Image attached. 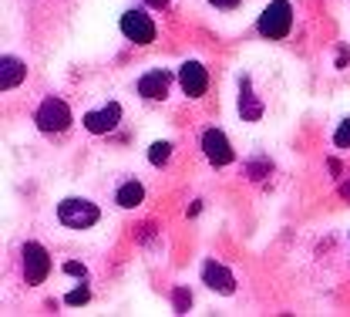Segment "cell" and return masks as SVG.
<instances>
[{
    "mask_svg": "<svg viewBox=\"0 0 350 317\" xmlns=\"http://www.w3.org/2000/svg\"><path fill=\"white\" fill-rule=\"evenodd\" d=\"M122 34L129 38L131 45H155V38H159V27H155V21L148 17V10L145 7H131L122 14Z\"/></svg>",
    "mask_w": 350,
    "mask_h": 317,
    "instance_id": "277c9868",
    "label": "cell"
},
{
    "mask_svg": "<svg viewBox=\"0 0 350 317\" xmlns=\"http://www.w3.org/2000/svg\"><path fill=\"white\" fill-rule=\"evenodd\" d=\"M21 270H24L27 287H38V283L47 280V273H51V257H47V250H44L41 243L27 240V243L21 246Z\"/></svg>",
    "mask_w": 350,
    "mask_h": 317,
    "instance_id": "8992f818",
    "label": "cell"
},
{
    "mask_svg": "<svg viewBox=\"0 0 350 317\" xmlns=\"http://www.w3.org/2000/svg\"><path fill=\"white\" fill-rule=\"evenodd\" d=\"M239 115H243L246 122H256L262 115V101H256V94L250 88V78L239 81Z\"/></svg>",
    "mask_w": 350,
    "mask_h": 317,
    "instance_id": "5bb4252c",
    "label": "cell"
},
{
    "mask_svg": "<svg viewBox=\"0 0 350 317\" xmlns=\"http://www.w3.org/2000/svg\"><path fill=\"white\" fill-rule=\"evenodd\" d=\"M169 85H172V75H169L165 68H155V71L142 75L135 88H138L142 98H148V101H162V98L169 94Z\"/></svg>",
    "mask_w": 350,
    "mask_h": 317,
    "instance_id": "30bf717a",
    "label": "cell"
},
{
    "mask_svg": "<svg viewBox=\"0 0 350 317\" xmlns=\"http://www.w3.org/2000/svg\"><path fill=\"white\" fill-rule=\"evenodd\" d=\"M142 199H145V186L138 179H125L118 189H115V203H118L122 210H135Z\"/></svg>",
    "mask_w": 350,
    "mask_h": 317,
    "instance_id": "4fadbf2b",
    "label": "cell"
},
{
    "mask_svg": "<svg viewBox=\"0 0 350 317\" xmlns=\"http://www.w3.org/2000/svg\"><path fill=\"white\" fill-rule=\"evenodd\" d=\"M213 3H219V7H232L236 0H213Z\"/></svg>",
    "mask_w": 350,
    "mask_h": 317,
    "instance_id": "ffe728a7",
    "label": "cell"
},
{
    "mask_svg": "<svg viewBox=\"0 0 350 317\" xmlns=\"http://www.w3.org/2000/svg\"><path fill=\"white\" fill-rule=\"evenodd\" d=\"M14 7L21 14L27 45L34 47V54H47L51 47L61 45L81 0H14Z\"/></svg>",
    "mask_w": 350,
    "mask_h": 317,
    "instance_id": "6da1fadb",
    "label": "cell"
},
{
    "mask_svg": "<svg viewBox=\"0 0 350 317\" xmlns=\"http://www.w3.org/2000/svg\"><path fill=\"white\" fill-rule=\"evenodd\" d=\"M334 145H337V149H350V118L344 122V125H340V129H337V136H334Z\"/></svg>",
    "mask_w": 350,
    "mask_h": 317,
    "instance_id": "2e32d148",
    "label": "cell"
},
{
    "mask_svg": "<svg viewBox=\"0 0 350 317\" xmlns=\"http://www.w3.org/2000/svg\"><path fill=\"white\" fill-rule=\"evenodd\" d=\"M152 7H169V0H148Z\"/></svg>",
    "mask_w": 350,
    "mask_h": 317,
    "instance_id": "d6986e66",
    "label": "cell"
},
{
    "mask_svg": "<svg viewBox=\"0 0 350 317\" xmlns=\"http://www.w3.org/2000/svg\"><path fill=\"white\" fill-rule=\"evenodd\" d=\"M88 297H91V290H88V287H78V290H71V294L64 297V304H85Z\"/></svg>",
    "mask_w": 350,
    "mask_h": 317,
    "instance_id": "e0dca14e",
    "label": "cell"
},
{
    "mask_svg": "<svg viewBox=\"0 0 350 317\" xmlns=\"http://www.w3.org/2000/svg\"><path fill=\"white\" fill-rule=\"evenodd\" d=\"M202 152H206V159L213 162V166H229L232 159H236V152H232V145H229V138L222 136L219 129H206L202 132Z\"/></svg>",
    "mask_w": 350,
    "mask_h": 317,
    "instance_id": "ba28073f",
    "label": "cell"
},
{
    "mask_svg": "<svg viewBox=\"0 0 350 317\" xmlns=\"http://www.w3.org/2000/svg\"><path fill=\"white\" fill-rule=\"evenodd\" d=\"M57 220L68 229H91L101 220V210L91 199H64L57 203Z\"/></svg>",
    "mask_w": 350,
    "mask_h": 317,
    "instance_id": "5b68a950",
    "label": "cell"
},
{
    "mask_svg": "<svg viewBox=\"0 0 350 317\" xmlns=\"http://www.w3.org/2000/svg\"><path fill=\"white\" fill-rule=\"evenodd\" d=\"M118 122H122V105H118V101H108L105 108L85 115V129L91 136H108V132L118 129Z\"/></svg>",
    "mask_w": 350,
    "mask_h": 317,
    "instance_id": "52a82bcc",
    "label": "cell"
},
{
    "mask_svg": "<svg viewBox=\"0 0 350 317\" xmlns=\"http://www.w3.org/2000/svg\"><path fill=\"white\" fill-rule=\"evenodd\" d=\"M344 196H347V199H350V186H344Z\"/></svg>",
    "mask_w": 350,
    "mask_h": 317,
    "instance_id": "44dd1931",
    "label": "cell"
},
{
    "mask_svg": "<svg viewBox=\"0 0 350 317\" xmlns=\"http://www.w3.org/2000/svg\"><path fill=\"white\" fill-rule=\"evenodd\" d=\"M260 34L269 41H283L293 31V3L290 0H273L266 10L260 14Z\"/></svg>",
    "mask_w": 350,
    "mask_h": 317,
    "instance_id": "3957f363",
    "label": "cell"
},
{
    "mask_svg": "<svg viewBox=\"0 0 350 317\" xmlns=\"http://www.w3.org/2000/svg\"><path fill=\"white\" fill-rule=\"evenodd\" d=\"M202 280H206L213 290H219V294H232V290H236V277L226 270L222 264H216V260H206V264H202Z\"/></svg>",
    "mask_w": 350,
    "mask_h": 317,
    "instance_id": "7c38bea8",
    "label": "cell"
},
{
    "mask_svg": "<svg viewBox=\"0 0 350 317\" xmlns=\"http://www.w3.org/2000/svg\"><path fill=\"white\" fill-rule=\"evenodd\" d=\"M178 85H182V91H185L189 98H202V94L209 91V71H206L199 61H185V64L178 68Z\"/></svg>",
    "mask_w": 350,
    "mask_h": 317,
    "instance_id": "9c48e42d",
    "label": "cell"
},
{
    "mask_svg": "<svg viewBox=\"0 0 350 317\" xmlns=\"http://www.w3.org/2000/svg\"><path fill=\"white\" fill-rule=\"evenodd\" d=\"M185 301H189V297H185V290H178V294H175V307H178V311H185Z\"/></svg>",
    "mask_w": 350,
    "mask_h": 317,
    "instance_id": "ac0fdd59",
    "label": "cell"
},
{
    "mask_svg": "<svg viewBox=\"0 0 350 317\" xmlns=\"http://www.w3.org/2000/svg\"><path fill=\"white\" fill-rule=\"evenodd\" d=\"M24 78H27V64L14 54H3L0 58V91H14Z\"/></svg>",
    "mask_w": 350,
    "mask_h": 317,
    "instance_id": "8fae6325",
    "label": "cell"
},
{
    "mask_svg": "<svg viewBox=\"0 0 350 317\" xmlns=\"http://www.w3.org/2000/svg\"><path fill=\"white\" fill-rule=\"evenodd\" d=\"M169 155H172V145H169V142H155V145L148 149L152 166H165V162H169Z\"/></svg>",
    "mask_w": 350,
    "mask_h": 317,
    "instance_id": "9a60e30c",
    "label": "cell"
},
{
    "mask_svg": "<svg viewBox=\"0 0 350 317\" xmlns=\"http://www.w3.org/2000/svg\"><path fill=\"white\" fill-rule=\"evenodd\" d=\"M71 122H75V115H71V108H68V101H61V98H44L41 108L34 112V125L41 129L44 136H61V132H68L71 129Z\"/></svg>",
    "mask_w": 350,
    "mask_h": 317,
    "instance_id": "7a4b0ae2",
    "label": "cell"
}]
</instances>
